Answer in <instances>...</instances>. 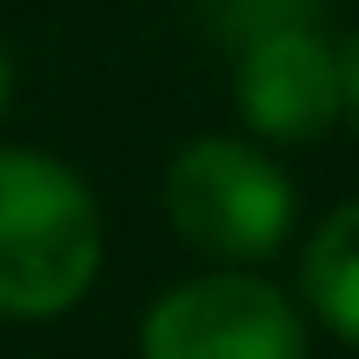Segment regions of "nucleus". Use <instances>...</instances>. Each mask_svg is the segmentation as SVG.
Wrapping results in <instances>:
<instances>
[{"instance_id": "nucleus-6", "label": "nucleus", "mask_w": 359, "mask_h": 359, "mask_svg": "<svg viewBox=\"0 0 359 359\" xmlns=\"http://www.w3.org/2000/svg\"><path fill=\"white\" fill-rule=\"evenodd\" d=\"M286 27H320V0H206V34L219 47H246Z\"/></svg>"}, {"instance_id": "nucleus-4", "label": "nucleus", "mask_w": 359, "mask_h": 359, "mask_svg": "<svg viewBox=\"0 0 359 359\" xmlns=\"http://www.w3.org/2000/svg\"><path fill=\"white\" fill-rule=\"evenodd\" d=\"M233 100L266 147H313L339 120V53L320 27L246 40L233 47Z\"/></svg>"}, {"instance_id": "nucleus-1", "label": "nucleus", "mask_w": 359, "mask_h": 359, "mask_svg": "<svg viewBox=\"0 0 359 359\" xmlns=\"http://www.w3.org/2000/svg\"><path fill=\"white\" fill-rule=\"evenodd\" d=\"M107 259L100 200L67 160L0 147V320H60Z\"/></svg>"}, {"instance_id": "nucleus-7", "label": "nucleus", "mask_w": 359, "mask_h": 359, "mask_svg": "<svg viewBox=\"0 0 359 359\" xmlns=\"http://www.w3.org/2000/svg\"><path fill=\"white\" fill-rule=\"evenodd\" d=\"M339 114H353V127H359V34L339 47Z\"/></svg>"}, {"instance_id": "nucleus-2", "label": "nucleus", "mask_w": 359, "mask_h": 359, "mask_svg": "<svg viewBox=\"0 0 359 359\" xmlns=\"http://www.w3.org/2000/svg\"><path fill=\"white\" fill-rule=\"evenodd\" d=\"M299 213V193L286 180L280 154L259 140L200 133L167 167V219L173 233L213 266H259L286 246Z\"/></svg>"}, {"instance_id": "nucleus-5", "label": "nucleus", "mask_w": 359, "mask_h": 359, "mask_svg": "<svg viewBox=\"0 0 359 359\" xmlns=\"http://www.w3.org/2000/svg\"><path fill=\"white\" fill-rule=\"evenodd\" d=\"M299 293L333 339L359 346V200L333 206L299 253Z\"/></svg>"}, {"instance_id": "nucleus-3", "label": "nucleus", "mask_w": 359, "mask_h": 359, "mask_svg": "<svg viewBox=\"0 0 359 359\" xmlns=\"http://www.w3.org/2000/svg\"><path fill=\"white\" fill-rule=\"evenodd\" d=\"M140 359H306V320L253 266H213L147 306Z\"/></svg>"}, {"instance_id": "nucleus-8", "label": "nucleus", "mask_w": 359, "mask_h": 359, "mask_svg": "<svg viewBox=\"0 0 359 359\" xmlns=\"http://www.w3.org/2000/svg\"><path fill=\"white\" fill-rule=\"evenodd\" d=\"M7 100H13V53L0 47V120H7Z\"/></svg>"}]
</instances>
